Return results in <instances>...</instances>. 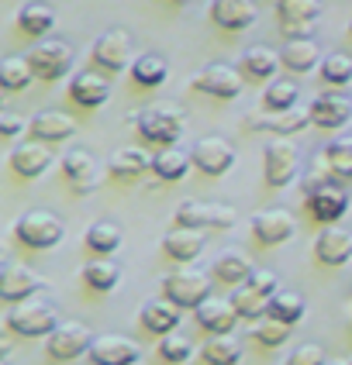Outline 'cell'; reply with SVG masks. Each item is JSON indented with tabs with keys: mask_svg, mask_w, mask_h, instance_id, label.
<instances>
[{
	"mask_svg": "<svg viewBox=\"0 0 352 365\" xmlns=\"http://www.w3.org/2000/svg\"><path fill=\"white\" fill-rule=\"evenodd\" d=\"M149 163H152V155L145 152V148H121V152H114L111 155V165H107V173L114 176V180H139L145 169H149Z\"/></svg>",
	"mask_w": 352,
	"mask_h": 365,
	"instance_id": "obj_34",
	"label": "cell"
},
{
	"mask_svg": "<svg viewBox=\"0 0 352 365\" xmlns=\"http://www.w3.org/2000/svg\"><path fill=\"white\" fill-rule=\"evenodd\" d=\"M308 118L318 128H342L352 118V101L346 93H321V97L311 101Z\"/></svg>",
	"mask_w": 352,
	"mask_h": 365,
	"instance_id": "obj_23",
	"label": "cell"
},
{
	"mask_svg": "<svg viewBox=\"0 0 352 365\" xmlns=\"http://www.w3.org/2000/svg\"><path fill=\"white\" fill-rule=\"evenodd\" d=\"M256 293H263V297H273L276 293V276L269 272V269H252V276L246 279Z\"/></svg>",
	"mask_w": 352,
	"mask_h": 365,
	"instance_id": "obj_47",
	"label": "cell"
},
{
	"mask_svg": "<svg viewBox=\"0 0 352 365\" xmlns=\"http://www.w3.org/2000/svg\"><path fill=\"white\" fill-rule=\"evenodd\" d=\"M314 259L325 265H346L352 259V231L325 224V231L314 238Z\"/></svg>",
	"mask_w": 352,
	"mask_h": 365,
	"instance_id": "obj_16",
	"label": "cell"
},
{
	"mask_svg": "<svg viewBox=\"0 0 352 365\" xmlns=\"http://www.w3.org/2000/svg\"><path fill=\"white\" fill-rule=\"evenodd\" d=\"M62 176L76 190H94L97 186V163L86 148H69L62 152Z\"/></svg>",
	"mask_w": 352,
	"mask_h": 365,
	"instance_id": "obj_25",
	"label": "cell"
},
{
	"mask_svg": "<svg viewBox=\"0 0 352 365\" xmlns=\"http://www.w3.org/2000/svg\"><path fill=\"white\" fill-rule=\"evenodd\" d=\"M28 131L45 145L56 142H69L76 135V121L66 114V110H39L31 121H28Z\"/></svg>",
	"mask_w": 352,
	"mask_h": 365,
	"instance_id": "obj_21",
	"label": "cell"
},
{
	"mask_svg": "<svg viewBox=\"0 0 352 365\" xmlns=\"http://www.w3.org/2000/svg\"><path fill=\"white\" fill-rule=\"evenodd\" d=\"M193 317H197V324L204 327L207 334H228L235 327V321H238L231 300H221V297H204L201 304L193 307Z\"/></svg>",
	"mask_w": 352,
	"mask_h": 365,
	"instance_id": "obj_22",
	"label": "cell"
},
{
	"mask_svg": "<svg viewBox=\"0 0 352 365\" xmlns=\"http://www.w3.org/2000/svg\"><path fill=\"white\" fill-rule=\"evenodd\" d=\"M107 97H111V80H107L104 73L83 69V73H76V76L69 80V101L76 103V107H83V110L101 107Z\"/></svg>",
	"mask_w": 352,
	"mask_h": 365,
	"instance_id": "obj_18",
	"label": "cell"
},
{
	"mask_svg": "<svg viewBox=\"0 0 352 365\" xmlns=\"http://www.w3.org/2000/svg\"><path fill=\"white\" fill-rule=\"evenodd\" d=\"M201 93L214 97V101H235L246 86V76L235 69V66H225V62H207L204 69L197 73V83H193Z\"/></svg>",
	"mask_w": 352,
	"mask_h": 365,
	"instance_id": "obj_10",
	"label": "cell"
},
{
	"mask_svg": "<svg viewBox=\"0 0 352 365\" xmlns=\"http://www.w3.org/2000/svg\"><path fill=\"white\" fill-rule=\"evenodd\" d=\"M94 365H135L142 362V348L124 334H97L86 348Z\"/></svg>",
	"mask_w": 352,
	"mask_h": 365,
	"instance_id": "obj_14",
	"label": "cell"
},
{
	"mask_svg": "<svg viewBox=\"0 0 352 365\" xmlns=\"http://www.w3.org/2000/svg\"><path fill=\"white\" fill-rule=\"evenodd\" d=\"M238 214L228 203H207V200H183L176 207V224L193 227V231H228L235 227Z\"/></svg>",
	"mask_w": 352,
	"mask_h": 365,
	"instance_id": "obj_4",
	"label": "cell"
},
{
	"mask_svg": "<svg viewBox=\"0 0 352 365\" xmlns=\"http://www.w3.org/2000/svg\"><path fill=\"white\" fill-rule=\"evenodd\" d=\"M39 276L28 265H4L0 269V300L4 304H21L28 297H35Z\"/></svg>",
	"mask_w": 352,
	"mask_h": 365,
	"instance_id": "obj_24",
	"label": "cell"
},
{
	"mask_svg": "<svg viewBox=\"0 0 352 365\" xmlns=\"http://www.w3.org/2000/svg\"><path fill=\"white\" fill-rule=\"evenodd\" d=\"M49 165H52V148L45 142H39V138L18 142L14 152H11V169L18 173L21 180H35V176H41Z\"/></svg>",
	"mask_w": 352,
	"mask_h": 365,
	"instance_id": "obj_19",
	"label": "cell"
},
{
	"mask_svg": "<svg viewBox=\"0 0 352 365\" xmlns=\"http://www.w3.org/2000/svg\"><path fill=\"white\" fill-rule=\"evenodd\" d=\"M304 310H308L304 297H301V293H290V289H276L266 304L269 317H276V321H283V324H290V327L304 317Z\"/></svg>",
	"mask_w": 352,
	"mask_h": 365,
	"instance_id": "obj_38",
	"label": "cell"
},
{
	"mask_svg": "<svg viewBox=\"0 0 352 365\" xmlns=\"http://www.w3.org/2000/svg\"><path fill=\"white\" fill-rule=\"evenodd\" d=\"M7 355H11V338L0 331V359H7Z\"/></svg>",
	"mask_w": 352,
	"mask_h": 365,
	"instance_id": "obj_49",
	"label": "cell"
},
{
	"mask_svg": "<svg viewBox=\"0 0 352 365\" xmlns=\"http://www.w3.org/2000/svg\"><path fill=\"white\" fill-rule=\"evenodd\" d=\"M293 231H297V221L290 210H259L252 217V235L263 245H283L293 238Z\"/></svg>",
	"mask_w": 352,
	"mask_h": 365,
	"instance_id": "obj_20",
	"label": "cell"
},
{
	"mask_svg": "<svg viewBox=\"0 0 352 365\" xmlns=\"http://www.w3.org/2000/svg\"><path fill=\"white\" fill-rule=\"evenodd\" d=\"M163 248L169 259H176V262H193L201 252H204V238H201V231H193V227H173V231H166L163 238Z\"/></svg>",
	"mask_w": 352,
	"mask_h": 365,
	"instance_id": "obj_27",
	"label": "cell"
},
{
	"mask_svg": "<svg viewBox=\"0 0 352 365\" xmlns=\"http://www.w3.org/2000/svg\"><path fill=\"white\" fill-rule=\"evenodd\" d=\"M228 300H231V307H235L238 321H259V317L266 314V304H269V297L256 293V289H252L248 283L235 286V293H231Z\"/></svg>",
	"mask_w": 352,
	"mask_h": 365,
	"instance_id": "obj_40",
	"label": "cell"
},
{
	"mask_svg": "<svg viewBox=\"0 0 352 365\" xmlns=\"http://www.w3.org/2000/svg\"><path fill=\"white\" fill-rule=\"evenodd\" d=\"M131 80L139 83V86H163L166 76H169V62L163 59V56H156V52H145V56H139V59H131Z\"/></svg>",
	"mask_w": 352,
	"mask_h": 365,
	"instance_id": "obj_36",
	"label": "cell"
},
{
	"mask_svg": "<svg viewBox=\"0 0 352 365\" xmlns=\"http://www.w3.org/2000/svg\"><path fill=\"white\" fill-rule=\"evenodd\" d=\"M252 338H256L259 345L276 348V345H283V341L290 338V324H283V321H276V317L263 314V317L252 324Z\"/></svg>",
	"mask_w": 352,
	"mask_h": 365,
	"instance_id": "obj_44",
	"label": "cell"
},
{
	"mask_svg": "<svg viewBox=\"0 0 352 365\" xmlns=\"http://www.w3.org/2000/svg\"><path fill=\"white\" fill-rule=\"evenodd\" d=\"M301 169V152L297 145L287 142V138H276V142L266 145L263 152V176H266L269 186H287Z\"/></svg>",
	"mask_w": 352,
	"mask_h": 365,
	"instance_id": "obj_11",
	"label": "cell"
},
{
	"mask_svg": "<svg viewBox=\"0 0 352 365\" xmlns=\"http://www.w3.org/2000/svg\"><path fill=\"white\" fill-rule=\"evenodd\" d=\"M31 80H35V76H31V69H28V59H21V56L0 59V90L18 93V90H24Z\"/></svg>",
	"mask_w": 352,
	"mask_h": 365,
	"instance_id": "obj_41",
	"label": "cell"
},
{
	"mask_svg": "<svg viewBox=\"0 0 352 365\" xmlns=\"http://www.w3.org/2000/svg\"><path fill=\"white\" fill-rule=\"evenodd\" d=\"M24 128H28L24 118H18V114H0V135L4 138H18Z\"/></svg>",
	"mask_w": 352,
	"mask_h": 365,
	"instance_id": "obj_48",
	"label": "cell"
},
{
	"mask_svg": "<svg viewBox=\"0 0 352 365\" xmlns=\"http://www.w3.org/2000/svg\"><path fill=\"white\" fill-rule=\"evenodd\" d=\"M190 163L197 165L204 176H225L228 169L235 165V145L221 138V135L197 138L193 148H190Z\"/></svg>",
	"mask_w": 352,
	"mask_h": 365,
	"instance_id": "obj_9",
	"label": "cell"
},
{
	"mask_svg": "<svg viewBox=\"0 0 352 365\" xmlns=\"http://www.w3.org/2000/svg\"><path fill=\"white\" fill-rule=\"evenodd\" d=\"M287 365H325V348L314 345V341L293 348V351H290V359H287Z\"/></svg>",
	"mask_w": 352,
	"mask_h": 365,
	"instance_id": "obj_46",
	"label": "cell"
},
{
	"mask_svg": "<svg viewBox=\"0 0 352 365\" xmlns=\"http://www.w3.org/2000/svg\"><path fill=\"white\" fill-rule=\"evenodd\" d=\"M252 259H248L242 248H225L218 259H214V276L221 279V283H231V286H242L252 276Z\"/></svg>",
	"mask_w": 352,
	"mask_h": 365,
	"instance_id": "obj_31",
	"label": "cell"
},
{
	"mask_svg": "<svg viewBox=\"0 0 352 365\" xmlns=\"http://www.w3.org/2000/svg\"><path fill=\"white\" fill-rule=\"evenodd\" d=\"M90 341H94L90 327L80 324V321H66V324H56L45 334V351L56 362H73V359L86 355Z\"/></svg>",
	"mask_w": 352,
	"mask_h": 365,
	"instance_id": "obj_7",
	"label": "cell"
},
{
	"mask_svg": "<svg viewBox=\"0 0 352 365\" xmlns=\"http://www.w3.org/2000/svg\"><path fill=\"white\" fill-rule=\"evenodd\" d=\"M304 200H308L311 217L318 224H338L349 214V193L331 180L311 176L304 180Z\"/></svg>",
	"mask_w": 352,
	"mask_h": 365,
	"instance_id": "obj_1",
	"label": "cell"
},
{
	"mask_svg": "<svg viewBox=\"0 0 352 365\" xmlns=\"http://www.w3.org/2000/svg\"><path fill=\"white\" fill-rule=\"evenodd\" d=\"M14 238L21 245H28V248L45 252V248H56L66 238V224L52 210H24L14 221Z\"/></svg>",
	"mask_w": 352,
	"mask_h": 365,
	"instance_id": "obj_2",
	"label": "cell"
},
{
	"mask_svg": "<svg viewBox=\"0 0 352 365\" xmlns=\"http://www.w3.org/2000/svg\"><path fill=\"white\" fill-rule=\"evenodd\" d=\"M4 321H7L11 331H18L24 338H45L52 327L59 324V314H56V304H49L41 297H28L21 304H11Z\"/></svg>",
	"mask_w": 352,
	"mask_h": 365,
	"instance_id": "obj_3",
	"label": "cell"
},
{
	"mask_svg": "<svg viewBox=\"0 0 352 365\" xmlns=\"http://www.w3.org/2000/svg\"><path fill=\"white\" fill-rule=\"evenodd\" d=\"M28 69H31V76L35 80H45V83H56L62 80L66 73H69V66H73V48L66 45V41H39L28 56Z\"/></svg>",
	"mask_w": 352,
	"mask_h": 365,
	"instance_id": "obj_6",
	"label": "cell"
},
{
	"mask_svg": "<svg viewBox=\"0 0 352 365\" xmlns=\"http://www.w3.org/2000/svg\"><path fill=\"white\" fill-rule=\"evenodd\" d=\"M280 62L293 73H311L314 66H321V48L314 38H290L280 52Z\"/></svg>",
	"mask_w": 352,
	"mask_h": 365,
	"instance_id": "obj_32",
	"label": "cell"
},
{
	"mask_svg": "<svg viewBox=\"0 0 352 365\" xmlns=\"http://www.w3.org/2000/svg\"><path fill=\"white\" fill-rule=\"evenodd\" d=\"M135 365H142V362H135Z\"/></svg>",
	"mask_w": 352,
	"mask_h": 365,
	"instance_id": "obj_53",
	"label": "cell"
},
{
	"mask_svg": "<svg viewBox=\"0 0 352 365\" xmlns=\"http://www.w3.org/2000/svg\"><path fill=\"white\" fill-rule=\"evenodd\" d=\"M86 248L94 252V255H114L118 248L124 245V231L118 221H111V217H104V221H94L86 227Z\"/></svg>",
	"mask_w": 352,
	"mask_h": 365,
	"instance_id": "obj_28",
	"label": "cell"
},
{
	"mask_svg": "<svg viewBox=\"0 0 352 365\" xmlns=\"http://www.w3.org/2000/svg\"><path fill=\"white\" fill-rule=\"evenodd\" d=\"M163 293L166 300H173V304L180 307H193L201 304L204 297H211V276L207 272H201V269H190V265H183V269H176V272H169L163 279Z\"/></svg>",
	"mask_w": 352,
	"mask_h": 365,
	"instance_id": "obj_5",
	"label": "cell"
},
{
	"mask_svg": "<svg viewBox=\"0 0 352 365\" xmlns=\"http://www.w3.org/2000/svg\"><path fill=\"white\" fill-rule=\"evenodd\" d=\"M0 365H4V359H0Z\"/></svg>",
	"mask_w": 352,
	"mask_h": 365,
	"instance_id": "obj_52",
	"label": "cell"
},
{
	"mask_svg": "<svg viewBox=\"0 0 352 365\" xmlns=\"http://www.w3.org/2000/svg\"><path fill=\"white\" fill-rule=\"evenodd\" d=\"M83 283L90 286L94 293H111L114 286L121 283V265L114 262L111 255H97L83 265Z\"/></svg>",
	"mask_w": 352,
	"mask_h": 365,
	"instance_id": "obj_30",
	"label": "cell"
},
{
	"mask_svg": "<svg viewBox=\"0 0 352 365\" xmlns=\"http://www.w3.org/2000/svg\"><path fill=\"white\" fill-rule=\"evenodd\" d=\"M139 135L152 145H176L183 135V110L180 107H149L139 114Z\"/></svg>",
	"mask_w": 352,
	"mask_h": 365,
	"instance_id": "obj_8",
	"label": "cell"
},
{
	"mask_svg": "<svg viewBox=\"0 0 352 365\" xmlns=\"http://www.w3.org/2000/svg\"><path fill=\"white\" fill-rule=\"evenodd\" d=\"M276 66H280V56L266 48V45H256V48H246L242 59H238V73L248 76V80H273L276 76Z\"/></svg>",
	"mask_w": 352,
	"mask_h": 365,
	"instance_id": "obj_33",
	"label": "cell"
},
{
	"mask_svg": "<svg viewBox=\"0 0 352 365\" xmlns=\"http://www.w3.org/2000/svg\"><path fill=\"white\" fill-rule=\"evenodd\" d=\"M149 169L159 176L163 182H176L186 176V169H190V152L183 148H176V145H163L156 155H152V163Z\"/></svg>",
	"mask_w": 352,
	"mask_h": 365,
	"instance_id": "obj_29",
	"label": "cell"
},
{
	"mask_svg": "<svg viewBox=\"0 0 352 365\" xmlns=\"http://www.w3.org/2000/svg\"><path fill=\"white\" fill-rule=\"evenodd\" d=\"M280 11V31L290 38H311L318 14H321V0H276Z\"/></svg>",
	"mask_w": 352,
	"mask_h": 365,
	"instance_id": "obj_12",
	"label": "cell"
},
{
	"mask_svg": "<svg viewBox=\"0 0 352 365\" xmlns=\"http://www.w3.org/2000/svg\"><path fill=\"white\" fill-rule=\"evenodd\" d=\"M131 52H135V41L124 28H111L104 31L101 38L94 41V62L107 69V73H121L131 66Z\"/></svg>",
	"mask_w": 352,
	"mask_h": 365,
	"instance_id": "obj_13",
	"label": "cell"
},
{
	"mask_svg": "<svg viewBox=\"0 0 352 365\" xmlns=\"http://www.w3.org/2000/svg\"><path fill=\"white\" fill-rule=\"evenodd\" d=\"M18 28L24 35H31V38H45V35L56 28V11H52L49 4L35 0V4H28L18 14Z\"/></svg>",
	"mask_w": 352,
	"mask_h": 365,
	"instance_id": "obj_37",
	"label": "cell"
},
{
	"mask_svg": "<svg viewBox=\"0 0 352 365\" xmlns=\"http://www.w3.org/2000/svg\"><path fill=\"white\" fill-rule=\"evenodd\" d=\"M321 159L328 165L335 180H352V135H342L321 152Z\"/></svg>",
	"mask_w": 352,
	"mask_h": 365,
	"instance_id": "obj_39",
	"label": "cell"
},
{
	"mask_svg": "<svg viewBox=\"0 0 352 365\" xmlns=\"http://www.w3.org/2000/svg\"><path fill=\"white\" fill-rule=\"evenodd\" d=\"M321 80L328 86H349L352 83V59L346 52H331L321 59Z\"/></svg>",
	"mask_w": 352,
	"mask_h": 365,
	"instance_id": "obj_43",
	"label": "cell"
},
{
	"mask_svg": "<svg viewBox=\"0 0 352 365\" xmlns=\"http://www.w3.org/2000/svg\"><path fill=\"white\" fill-rule=\"evenodd\" d=\"M159 355H163V362H169V365H183L186 359L193 355V341H190L186 334H180V331H169V334L159 338Z\"/></svg>",
	"mask_w": 352,
	"mask_h": 365,
	"instance_id": "obj_45",
	"label": "cell"
},
{
	"mask_svg": "<svg viewBox=\"0 0 352 365\" xmlns=\"http://www.w3.org/2000/svg\"><path fill=\"white\" fill-rule=\"evenodd\" d=\"M201 355H204L207 365H238L242 362V345H238V338H231V331L228 334H211L201 345Z\"/></svg>",
	"mask_w": 352,
	"mask_h": 365,
	"instance_id": "obj_35",
	"label": "cell"
},
{
	"mask_svg": "<svg viewBox=\"0 0 352 365\" xmlns=\"http://www.w3.org/2000/svg\"><path fill=\"white\" fill-rule=\"evenodd\" d=\"M325 365H352V362H346V359H325Z\"/></svg>",
	"mask_w": 352,
	"mask_h": 365,
	"instance_id": "obj_50",
	"label": "cell"
},
{
	"mask_svg": "<svg viewBox=\"0 0 352 365\" xmlns=\"http://www.w3.org/2000/svg\"><path fill=\"white\" fill-rule=\"evenodd\" d=\"M301 101V90H297V83L290 80H273L266 86V93H263V107L266 110H290V107H297Z\"/></svg>",
	"mask_w": 352,
	"mask_h": 365,
	"instance_id": "obj_42",
	"label": "cell"
},
{
	"mask_svg": "<svg viewBox=\"0 0 352 365\" xmlns=\"http://www.w3.org/2000/svg\"><path fill=\"white\" fill-rule=\"evenodd\" d=\"M139 321H142L145 331H152V334H169V331H176V324H180V307L173 304V300H166V297H159V300H149V304L142 307V314H139Z\"/></svg>",
	"mask_w": 352,
	"mask_h": 365,
	"instance_id": "obj_26",
	"label": "cell"
},
{
	"mask_svg": "<svg viewBox=\"0 0 352 365\" xmlns=\"http://www.w3.org/2000/svg\"><path fill=\"white\" fill-rule=\"evenodd\" d=\"M246 124L252 131H276V135H293V131H304L311 124L308 107H290V110H263V114H248Z\"/></svg>",
	"mask_w": 352,
	"mask_h": 365,
	"instance_id": "obj_15",
	"label": "cell"
},
{
	"mask_svg": "<svg viewBox=\"0 0 352 365\" xmlns=\"http://www.w3.org/2000/svg\"><path fill=\"white\" fill-rule=\"evenodd\" d=\"M349 35H352V21H349Z\"/></svg>",
	"mask_w": 352,
	"mask_h": 365,
	"instance_id": "obj_51",
	"label": "cell"
},
{
	"mask_svg": "<svg viewBox=\"0 0 352 365\" xmlns=\"http://www.w3.org/2000/svg\"><path fill=\"white\" fill-rule=\"evenodd\" d=\"M211 18L225 31H246L256 24L259 7L256 0H211Z\"/></svg>",
	"mask_w": 352,
	"mask_h": 365,
	"instance_id": "obj_17",
	"label": "cell"
}]
</instances>
